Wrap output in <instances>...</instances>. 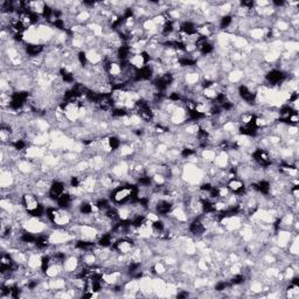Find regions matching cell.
I'll return each instance as SVG.
<instances>
[{"label": "cell", "instance_id": "6da1fadb", "mask_svg": "<svg viewBox=\"0 0 299 299\" xmlns=\"http://www.w3.org/2000/svg\"><path fill=\"white\" fill-rule=\"evenodd\" d=\"M138 189L136 186H131V185H127V186H122L115 191V192L111 194V197L114 199L115 202L118 203H125L127 201L131 200L132 194L135 192H137Z\"/></svg>", "mask_w": 299, "mask_h": 299}, {"label": "cell", "instance_id": "7a4b0ae2", "mask_svg": "<svg viewBox=\"0 0 299 299\" xmlns=\"http://www.w3.org/2000/svg\"><path fill=\"white\" fill-rule=\"evenodd\" d=\"M27 98H28V94H27V92H25V91L14 92V94L12 95V99H11L9 105H11V108H12V109H14V110H18V109H20V108L24 107V104L26 103Z\"/></svg>", "mask_w": 299, "mask_h": 299}, {"label": "cell", "instance_id": "3957f363", "mask_svg": "<svg viewBox=\"0 0 299 299\" xmlns=\"http://www.w3.org/2000/svg\"><path fill=\"white\" fill-rule=\"evenodd\" d=\"M254 158L258 164L261 165V166H264V167H268V166L271 164V158L262 148H259V150H257V151L255 152Z\"/></svg>", "mask_w": 299, "mask_h": 299}, {"label": "cell", "instance_id": "277c9868", "mask_svg": "<svg viewBox=\"0 0 299 299\" xmlns=\"http://www.w3.org/2000/svg\"><path fill=\"white\" fill-rule=\"evenodd\" d=\"M228 189L231 191L235 194H243L246 192V187H244V184L243 181L240 180V179H236V178H233L230 179L229 182H228Z\"/></svg>", "mask_w": 299, "mask_h": 299}, {"label": "cell", "instance_id": "5b68a950", "mask_svg": "<svg viewBox=\"0 0 299 299\" xmlns=\"http://www.w3.org/2000/svg\"><path fill=\"white\" fill-rule=\"evenodd\" d=\"M153 75V70L151 67L143 66L141 68H138L136 71V81H143V80H150Z\"/></svg>", "mask_w": 299, "mask_h": 299}, {"label": "cell", "instance_id": "8992f818", "mask_svg": "<svg viewBox=\"0 0 299 299\" xmlns=\"http://www.w3.org/2000/svg\"><path fill=\"white\" fill-rule=\"evenodd\" d=\"M284 77H285L284 73L277 69L271 70V71H269L268 75H266V80H268V82L271 83V84H278V83H280L283 80H284Z\"/></svg>", "mask_w": 299, "mask_h": 299}, {"label": "cell", "instance_id": "52a82bcc", "mask_svg": "<svg viewBox=\"0 0 299 299\" xmlns=\"http://www.w3.org/2000/svg\"><path fill=\"white\" fill-rule=\"evenodd\" d=\"M24 205H25L28 214L30 213V212H33L34 209H36L37 207L40 206L36 200V197H34V195H30V194H26L25 197H24Z\"/></svg>", "mask_w": 299, "mask_h": 299}, {"label": "cell", "instance_id": "ba28073f", "mask_svg": "<svg viewBox=\"0 0 299 299\" xmlns=\"http://www.w3.org/2000/svg\"><path fill=\"white\" fill-rule=\"evenodd\" d=\"M257 120V119H256ZM258 126L256 122H251L248 124H243V126L240 127V133L246 136H256L257 135Z\"/></svg>", "mask_w": 299, "mask_h": 299}, {"label": "cell", "instance_id": "9c48e42d", "mask_svg": "<svg viewBox=\"0 0 299 299\" xmlns=\"http://www.w3.org/2000/svg\"><path fill=\"white\" fill-rule=\"evenodd\" d=\"M238 92H240V96H241L242 98L248 103H252L255 101V98H256V94L252 92V91L246 86H240V88H238Z\"/></svg>", "mask_w": 299, "mask_h": 299}, {"label": "cell", "instance_id": "30bf717a", "mask_svg": "<svg viewBox=\"0 0 299 299\" xmlns=\"http://www.w3.org/2000/svg\"><path fill=\"white\" fill-rule=\"evenodd\" d=\"M63 193H64L63 184H61V182H54L49 189V197L52 199H54V200H58Z\"/></svg>", "mask_w": 299, "mask_h": 299}, {"label": "cell", "instance_id": "8fae6325", "mask_svg": "<svg viewBox=\"0 0 299 299\" xmlns=\"http://www.w3.org/2000/svg\"><path fill=\"white\" fill-rule=\"evenodd\" d=\"M115 248L118 250L119 252L126 254V252H129V251H131L132 242L131 241H127V240H122V241H118L117 243H116Z\"/></svg>", "mask_w": 299, "mask_h": 299}, {"label": "cell", "instance_id": "7c38bea8", "mask_svg": "<svg viewBox=\"0 0 299 299\" xmlns=\"http://www.w3.org/2000/svg\"><path fill=\"white\" fill-rule=\"evenodd\" d=\"M180 29H181V32L186 34L187 36H192V35H194V34H197V28H195V26L193 25L192 22H189V21H186V22H184V24H181Z\"/></svg>", "mask_w": 299, "mask_h": 299}, {"label": "cell", "instance_id": "4fadbf2b", "mask_svg": "<svg viewBox=\"0 0 299 299\" xmlns=\"http://www.w3.org/2000/svg\"><path fill=\"white\" fill-rule=\"evenodd\" d=\"M171 209H172V203L171 202H168V201H160L159 203L157 205V212L159 214H161V215H166V214H168L169 212H171Z\"/></svg>", "mask_w": 299, "mask_h": 299}, {"label": "cell", "instance_id": "5bb4252c", "mask_svg": "<svg viewBox=\"0 0 299 299\" xmlns=\"http://www.w3.org/2000/svg\"><path fill=\"white\" fill-rule=\"evenodd\" d=\"M189 230H191L193 234H195V235H200V234H202L205 231V225H203V223H202L200 220H195V221H193L192 223H191Z\"/></svg>", "mask_w": 299, "mask_h": 299}, {"label": "cell", "instance_id": "9a60e30c", "mask_svg": "<svg viewBox=\"0 0 299 299\" xmlns=\"http://www.w3.org/2000/svg\"><path fill=\"white\" fill-rule=\"evenodd\" d=\"M129 54H130V47L127 45H123L120 46L117 50V55L120 61H124V60H127L129 58Z\"/></svg>", "mask_w": 299, "mask_h": 299}, {"label": "cell", "instance_id": "2e32d148", "mask_svg": "<svg viewBox=\"0 0 299 299\" xmlns=\"http://www.w3.org/2000/svg\"><path fill=\"white\" fill-rule=\"evenodd\" d=\"M70 202H71V197H70L69 194H67V193H63L61 197L58 199V206L62 207V208H67V207L70 205Z\"/></svg>", "mask_w": 299, "mask_h": 299}, {"label": "cell", "instance_id": "e0dca14e", "mask_svg": "<svg viewBox=\"0 0 299 299\" xmlns=\"http://www.w3.org/2000/svg\"><path fill=\"white\" fill-rule=\"evenodd\" d=\"M43 47L41 45H28L27 46V53L30 56H36L37 54L41 53Z\"/></svg>", "mask_w": 299, "mask_h": 299}, {"label": "cell", "instance_id": "ac0fdd59", "mask_svg": "<svg viewBox=\"0 0 299 299\" xmlns=\"http://www.w3.org/2000/svg\"><path fill=\"white\" fill-rule=\"evenodd\" d=\"M60 74H61V77L62 80L64 81L66 83H73L74 82V75L71 74V73H69L67 69H64V68H62L61 70H60Z\"/></svg>", "mask_w": 299, "mask_h": 299}, {"label": "cell", "instance_id": "d6986e66", "mask_svg": "<svg viewBox=\"0 0 299 299\" xmlns=\"http://www.w3.org/2000/svg\"><path fill=\"white\" fill-rule=\"evenodd\" d=\"M256 189H257L258 192L263 193V194H268V193L270 192V184L268 182V181H261L258 185H256Z\"/></svg>", "mask_w": 299, "mask_h": 299}, {"label": "cell", "instance_id": "ffe728a7", "mask_svg": "<svg viewBox=\"0 0 299 299\" xmlns=\"http://www.w3.org/2000/svg\"><path fill=\"white\" fill-rule=\"evenodd\" d=\"M179 63H180L181 66H184V67L194 66V64L197 63V60L191 58H188V56H184V58H181L180 60H179Z\"/></svg>", "mask_w": 299, "mask_h": 299}, {"label": "cell", "instance_id": "44dd1931", "mask_svg": "<svg viewBox=\"0 0 299 299\" xmlns=\"http://www.w3.org/2000/svg\"><path fill=\"white\" fill-rule=\"evenodd\" d=\"M189 117H191V119H193V120H199V119L203 118L205 117V114H202V112H200L199 110H197V109H192V110H189Z\"/></svg>", "mask_w": 299, "mask_h": 299}, {"label": "cell", "instance_id": "7402d4cb", "mask_svg": "<svg viewBox=\"0 0 299 299\" xmlns=\"http://www.w3.org/2000/svg\"><path fill=\"white\" fill-rule=\"evenodd\" d=\"M108 145H109L110 150H116V148L119 147L120 140H119L118 138H116V137H110V138L108 139Z\"/></svg>", "mask_w": 299, "mask_h": 299}, {"label": "cell", "instance_id": "603a6c76", "mask_svg": "<svg viewBox=\"0 0 299 299\" xmlns=\"http://www.w3.org/2000/svg\"><path fill=\"white\" fill-rule=\"evenodd\" d=\"M35 244H36L37 248H40V249H45V248H47V246H48V244H49V241H48V238H47V237H45V236H41V237H39L36 240Z\"/></svg>", "mask_w": 299, "mask_h": 299}, {"label": "cell", "instance_id": "cb8c5ba5", "mask_svg": "<svg viewBox=\"0 0 299 299\" xmlns=\"http://www.w3.org/2000/svg\"><path fill=\"white\" fill-rule=\"evenodd\" d=\"M173 28H174L173 22L171 20H167L166 22H165L164 27H163V34H164V35H168V34H171L173 32Z\"/></svg>", "mask_w": 299, "mask_h": 299}, {"label": "cell", "instance_id": "d4e9b609", "mask_svg": "<svg viewBox=\"0 0 299 299\" xmlns=\"http://www.w3.org/2000/svg\"><path fill=\"white\" fill-rule=\"evenodd\" d=\"M98 244L101 246H109L111 244V235H103L99 238Z\"/></svg>", "mask_w": 299, "mask_h": 299}, {"label": "cell", "instance_id": "484cf974", "mask_svg": "<svg viewBox=\"0 0 299 299\" xmlns=\"http://www.w3.org/2000/svg\"><path fill=\"white\" fill-rule=\"evenodd\" d=\"M36 240L37 238L32 234H22V236H21V241L25 243H34V242H36Z\"/></svg>", "mask_w": 299, "mask_h": 299}, {"label": "cell", "instance_id": "4316f807", "mask_svg": "<svg viewBox=\"0 0 299 299\" xmlns=\"http://www.w3.org/2000/svg\"><path fill=\"white\" fill-rule=\"evenodd\" d=\"M231 21H233V18L230 17V15H225V17H223L221 19V22H220V27L221 28H227V27H229L230 24H231Z\"/></svg>", "mask_w": 299, "mask_h": 299}, {"label": "cell", "instance_id": "83f0119b", "mask_svg": "<svg viewBox=\"0 0 299 299\" xmlns=\"http://www.w3.org/2000/svg\"><path fill=\"white\" fill-rule=\"evenodd\" d=\"M80 212L82 214H84V215H86V214H90L91 212H92V207H91L90 203H86V202H84V203H82V205L80 206Z\"/></svg>", "mask_w": 299, "mask_h": 299}, {"label": "cell", "instance_id": "f1b7e54d", "mask_svg": "<svg viewBox=\"0 0 299 299\" xmlns=\"http://www.w3.org/2000/svg\"><path fill=\"white\" fill-rule=\"evenodd\" d=\"M144 223H145V217L140 216V215L139 216H137L135 220L132 221V225L136 227V228H141V227L144 225Z\"/></svg>", "mask_w": 299, "mask_h": 299}, {"label": "cell", "instance_id": "f546056e", "mask_svg": "<svg viewBox=\"0 0 299 299\" xmlns=\"http://www.w3.org/2000/svg\"><path fill=\"white\" fill-rule=\"evenodd\" d=\"M49 263H50V258L48 257V256H45V257L42 258V261H41V270L43 271V272H46V271L48 270V268H49Z\"/></svg>", "mask_w": 299, "mask_h": 299}, {"label": "cell", "instance_id": "4dcf8cb0", "mask_svg": "<svg viewBox=\"0 0 299 299\" xmlns=\"http://www.w3.org/2000/svg\"><path fill=\"white\" fill-rule=\"evenodd\" d=\"M243 282H244V276H243V274H236V276L231 279L230 284H231V285H237V284H242Z\"/></svg>", "mask_w": 299, "mask_h": 299}, {"label": "cell", "instance_id": "1f68e13d", "mask_svg": "<svg viewBox=\"0 0 299 299\" xmlns=\"http://www.w3.org/2000/svg\"><path fill=\"white\" fill-rule=\"evenodd\" d=\"M97 208L98 209H109V202H108L105 199H101V200L97 201Z\"/></svg>", "mask_w": 299, "mask_h": 299}, {"label": "cell", "instance_id": "d6a6232c", "mask_svg": "<svg viewBox=\"0 0 299 299\" xmlns=\"http://www.w3.org/2000/svg\"><path fill=\"white\" fill-rule=\"evenodd\" d=\"M92 246H94V243H91V242L81 241L77 243V248H80V249H90Z\"/></svg>", "mask_w": 299, "mask_h": 299}, {"label": "cell", "instance_id": "836d02e7", "mask_svg": "<svg viewBox=\"0 0 299 299\" xmlns=\"http://www.w3.org/2000/svg\"><path fill=\"white\" fill-rule=\"evenodd\" d=\"M152 227H153V229L157 230V231H163V230H164V223H163V221H159V220L153 222V223H152Z\"/></svg>", "mask_w": 299, "mask_h": 299}, {"label": "cell", "instance_id": "e575fe53", "mask_svg": "<svg viewBox=\"0 0 299 299\" xmlns=\"http://www.w3.org/2000/svg\"><path fill=\"white\" fill-rule=\"evenodd\" d=\"M126 115V110L125 109H114L112 110V116L114 117H123V116Z\"/></svg>", "mask_w": 299, "mask_h": 299}, {"label": "cell", "instance_id": "d590c367", "mask_svg": "<svg viewBox=\"0 0 299 299\" xmlns=\"http://www.w3.org/2000/svg\"><path fill=\"white\" fill-rule=\"evenodd\" d=\"M107 216L109 217V219H111V220H116V219L118 217V213H117L116 209L109 208L107 212Z\"/></svg>", "mask_w": 299, "mask_h": 299}, {"label": "cell", "instance_id": "8d00e7d4", "mask_svg": "<svg viewBox=\"0 0 299 299\" xmlns=\"http://www.w3.org/2000/svg\"><path fill=\"white\" fill-rule=\"evenodd\" d=\"M13 146L15 147V150H18V151H21V150H24L26 146V144L24 140H15L14 143H13Z\"/></svg>", "mask_w": 299, "mask_h": 299}, {"label": "cell", "instance_id": "74e56055", "mask_svg": "<svg viewBox=\"0 0 299 299\" xmlns=\"http://www.w3.org/2000/svg\"><path fill=\"white\" fill-rule=\"evenodd\" d=\"M139 184L141 185V186H150V185L152 184L151 178H148V176H144V178H140V179H139Z\"/></svg>", "mask_w": 299, "mask_h": 299}, {"label": "cell", "instance_id": "f35d334b", "mask_svg": "<svg viewBox=\"0 0 299 299\" xmlns=\"http://www.w3.org/2000/svg\"><path fill=\"white\" fill-rule=\"evenodd\" d=\"M139 263H131L130 265H129V271H130V274H136L137 271H138V269H139Z\"/></svg>", "mask_w": 299, "mask_h": 299}, {"label": "cell", "instance_id": "ab89813d", "mask_svg": "<svg viewBox=\"0 0 299 299\" xmlns=\"http://www.w3.org/2000/svg\"><path fill=\"white\" fill-rule=\"evenodd\" d=\"M192 154H194V150H192V148H184L182 152H181V156L184 158H187V157L192 156Z\"/></svg>", "mask_w": 299, "mask_h": 299}, {"label": "cell", "instance_id": "60d3db41", "mask_svg": "<svg viewBox=\"0 0 299 299\" xmlns=\"http://www.w3.org/2000/svg\"><path fill=\"white\" fill-rule=\"evenodd\" d=\"M78 61H80V63L82 64V66H86V54L83 53V52H81V53L78 54Z\"/></svg>", "mask_w": 299, "mask_h": 299}, {"label": "cell", "instance_id": "b9f144b4", "mask_svg": "<svg viewBox=\"0 0 299 299\" xmlns=\"http://www.w3.org/2000/svg\"><path fill=\"white\" fill-rule=\"evenodd\" d=\"M228 286V284L225 282H220L216 284V286H215V290L216 291H223L225 290V287Z\"/></svg>", "mask_w": 299, "mask_h": 299}, {"label": "cell", "instance_id": "7bdbcfd3", "mask_svg": "<svg viewBox=\"0 0 299 299\" xmlns=\"http://www.w3.org/2000/svg\"><path fill=\"white\" fill-rule=\"evenodd\" d=\"M56 28H58V29H64V22H63V20L62 19H58V20H56L55 22L53 24Z\"/></svg>", "mask_w": 299, "mask_h": 299}, {"label": "cell", "instance_id": "ee69618b", "mask_svg": "<svg viewBox=\"0 0 299 299\" xmlns=\"http://www.w3.org/2000/svg\"><path fill=\"white\" fill-rule=\"evenodd\" d=\"M140 55H141V58H143L144 64H147L148 62H150V60H151V58H150V54L146 53V52H143V53L140 54Z\"/></svg>", "mask_w": 299, "mask_h": 299}, {"label": "cell", "instance_id": "f6af8a7d", "mask_svg": "<svg viewBox=\"0 0 299 299\" xmlns=\"http://www.w3.org/2000/svg\"><path fill=\"white\" fill-rule=\"evenodd\" d=\"M169 99H171V101H175V102H178V101H180L181 99V96L179 94H176V92H173V94L169 95Z\"/></svg>", "mask_w": 299, "mask_h": 299}, {"label": "cell", "instance_id": "bcb514c9", "mask_svg": "<svg viewBox=\"0 0 299 299\" xmlns=\"http://www.w3.org/2000/svg\"><path fill=\"white\" fill-rule=\"evenodd\" d=\"M212 187H213V186H212L210 184H203L202 186H201V191H203V192L208 193L209 191L212 189Z\"/></svg>", "mask_w": 299, "mask_h": 299}, {"label": "cell", "instance_id": "7dc6e473", "mask_svg": "<svg viewBox=\"0 0 299 299\" xmlns=\"http://www.w3.org/2000/svg\"><path fill=\"white\" fill-rule=\"evenodd\" d=\"M70 185H71V187H78V185H80V181H78V178H71V181H70Z\"/></svg>", "mask_w": 299, "mask_h": 299}, {"label": "cell", "instance_id": "c3c4849f", "mask_svg": "<svg viewBox=\"0 0 299 299\" xmlns=\"http://www.w3.org/2000/svg\"><path fill=\"white\" fill-rule=\"evenodd\" d=\"M298 189H299L298 186H295V187L292 188V193H293V195H295V197H298Z\"/></svg>", "mask_w": 299, "mask_h": 299}, {"label": "cell", "instance_id": "681fc988", "mask_svg": "<svg viewBox=\"0 0 299 299\" xmlns=\"http://www.w3.org/2000/svg\"><path fill=\"white\" fill-rule=\"evenodd\" d=\"M291 284H292V285H296V286H299V279L293 278L292 279V282H291Z\"/></svg>", "mask_w": 299, "mask_h": 299}, {"label": "cell", "instance_id": "f907efd6", "mask_svg": "<svg viewBox=\"0 0 299 299\" xmlns=\"http://www.w3.org/2000/svg\"><path fill=\"white\" fill-rule=\"evenodd\" d=\"M185 297H188V293H187V292H182L180 295H178V298H185Z\"/></svg>", "mask_w": 299, "mask_h": 299}, {"label": "cell", "instance_id": "816d5d0a", "mask_svg": "<svg viewBox=\"0 0 299 299\" xmlns=\"http://www.w3.org/2000/svg\"><path fill=\"white\" fill-rule=\"evenodd\" d=\"M274 4L276 6H283L284 5V1H274Z\"/></svg>", "mask_w": 299, "mask_h": 299}]
</instances>
